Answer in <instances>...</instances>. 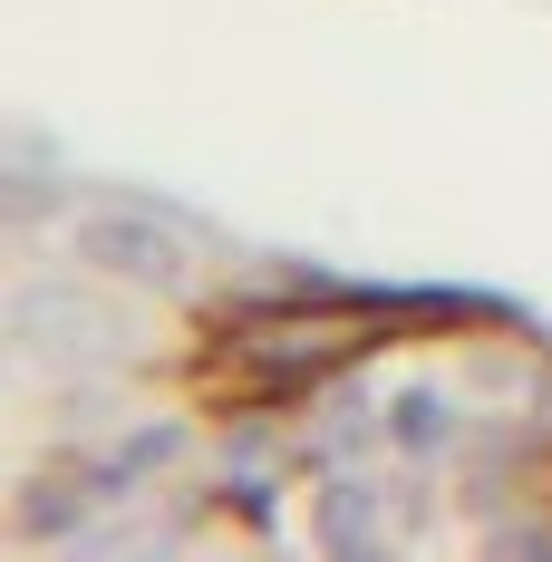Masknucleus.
I'll list each match as a JSON object with an SVG mask.
<instances>
[{"instance_id":"nucleus-5","label":"nucleus","mask_w":552,"mask_h":562,"mask_svg":"<svg viewBox=\"0 0 552 562\" xmlns=\"http://www.w3.org/2000/svg\"><path fill=\"white\" fill-rule=\"evenodd\" d=\"M387 447L437 456V447H446V397H437V389H397V397H387Z\"/></svg>"},{"instance_id":"nucleus-4","label":"nucleus","mask_w":552,"mask_h":562,"mask_svg":"<svg viewBox=\"0 0 552 562\" xmlns=\"http://www.w3.org/2000/svg\"><path fill=\"white\" fill-rule=\"evenodd\" d=\"M320 543H330V553H379L369 485H330V495H320Z\"/></svg>"},{"instance_id":"nucleus-3","label":"nucleus","mask_w":552,"mask_h":562,"mask_svg":"<svg viewBox=\"0 0 552 562\" xmlns=\"http://www.w3.org/2000/svg\"><path fill=\"white\" fill-rule=\"evenodd\" d=\"M10 330L30 339V349H49V359H116L126 349V321L98 311V301H78V291H20L10 301Z\"/></svg>"},{"instance_id":"nucleus-1","label":"nucleus","mask_w":552,"mask_h":562,"mask_svg":"<svg viewBox=\"0 0 552 562\" xmlns=\"http://www.w3.org/2000/svg\"><path fill=\"white\" fill-rule=\"evenodd\" d=\"M349 349H369V321L349 311H243L233 321V359L252 389H301L311 369H330Z\"/></svg>"},{"instance_id":"nucleus-2","label":"nucleus","mask_w":552,"mask_h":562,"mask_svg":"<svg viewBox=\"0 0 552 562\" xmlns=\"http://www.w3.org/2000/svg\"><path fill=\"white\" fill-rule=\"evenodd\" d=\"M78 262L88 272H116V281H146V291H184L194 281V243L156 214H126V204H98L78 214Z\"/></svg>"}]
</instances>
